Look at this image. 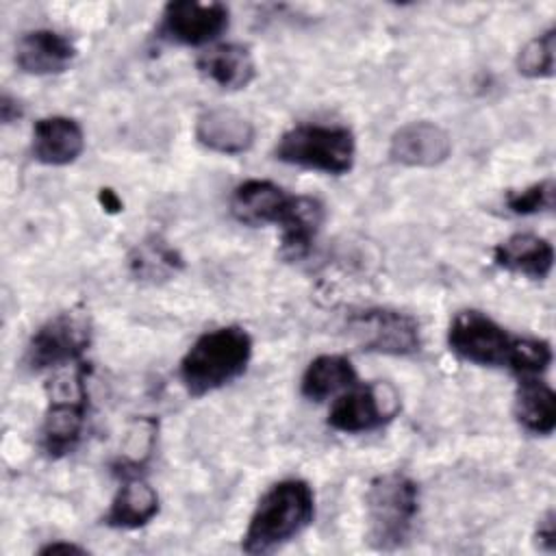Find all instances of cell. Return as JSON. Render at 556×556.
<instances>
[{"label": "cell", "mask_w": 556, "mask_h": 556, "mask_svg": "<svg viewBox=\"0 0 556 556\" xmlns=\"http://www.w3.org/2000/svg\"><path fill=\"white\" fill-rule=\"evenodd\" d=\"M315 517V493L306 480L285 478L258 500L241 539L245 554H269L302 534Z\"/></svg>", "instance_id": "6da1fadb"}, {"label": "cell", "mask_w": 556, "mask_h": 556, "mask_svg": "<svg viewBox=\"0 0 556 556\" xmlns=\"http://www.w3.org/2000/svg\"><path fill=\"white\" fill-rule=\"evenodd\" d=\"M252 337L241 326H222L200 334L180 361V380L200 397L237 380L250 365Z\"/></svg>", "instance_id": "7a4b0ae2"}, {"label": "cell", "mask_w": 556, "mask_h": 556, "mask_svg": "<svg viewBox=\"0 0 556 556\" xmlns=\"http://www.w3.org/2000/svg\"><path fill=\"white\" fill-rule=\"evenodd\" d=\"M419 510V489L408 476L393 471L371 480L367 489L369 543L389 552L406 543Z\"/></svg>", "instance_id": "3957f363"}, {"label": "cell", "mask_w": 556, "mask_h": 556, "mask_svg": "<svg viewBox=\"0 0 556 556\" xmlns=\"http://www.w3.org/2000/svg\"><path fill=\"white\" fill-rule=\"evenodd\" d=\"M274 156L287 165L341 176L354 167L356 139L345 126L298 124L280 135Z\"/></svg>", "instance_id": "277c9868"}, {"label": "cell", "mask_w": 556, "mask_h": 556, "mask_svg": "<svg viewBox=\"0 0 556 556\" xmlns=\"http://www.w3.org/2000/svg\"><path fill=\"white\" fill-rule=\"evenodd\" d=\"M87 367L76 365L67 380H56L39 430V445L50 458H61L80 443L87 421Z\"/></svg>", "instance_id": "5b68a950"}, {"label": "cell", "mask_w": 556, "mask_h": 556, "mask_svg": "<svg viewBox=\"0 0 556 556\" xmlns=\"http://www.w3.org/2000/svg\"><path fill=\"white\" fill-rule=\"evenodd\" d=\"M515 341V334L476 308L456 313L447 328L450 352L480 367H508Z\"/></svg>", "instance_id": "8992f818"}, {"label": "cell", "mask_w": 556, "mask_h": 556, "mask_svg": "<svg viewBox=\"0 0 556 556\" xmlns=\"http://www.w3.org/2000/svg\"><path fill=\"white\" fill-rule=\"evenodd\" d=\"M91 343L89 319L80 313H56L43 321L26 343L24 365L30 371H43L80 363V356Z\"/></svg>", "instance_id": "52a82bcc"}, {"label": "cell", "mask_w": 556, "mask_h": 556, "mask_svg": "<svg viewBox=\"0 0 556 556\" xmlns=\"http://www.w3.org/2000/svg\"><path fill=\"white\" fill-rule=\"evenodd\" d=\"M348 334L365 350L389 356H408L421 348L419 321L395 308H365L348 317Z\"/></svg>", "instance_id": "ba28073f"}, {"label": "cell", "mask_w": 556, "mask_h": 556, "mask_svg": "<svg viewBox=\"0 0 556 556\" xmlns=\"http://www.w3.org/2000/svg\"><path fill=\"white\" fill-rule=\"evenodd\" d=\"M400 410V397L384 382L352 384L337 395L328 410V426L337 432L361 434L391 421Z\"/></svg>", "instance_id": "9c48e42d"}, {"label": "cell", "mask_w": 556, "mask_h": 556, "mask_svg": "<svg viewBox=\"0 0 556 556\" xmlns=\"http://www.w3.org/2000/svg\"><path fill=\"white\" fill-rule=\"evenodd\" d=\"M230 24V11L222 2L172 0L163 7L159 37L178 46L213 43Z\"/></svg>", "instance_id": "30bf717a"}, {"label": "cell", "mask_w": 556, "mask_h": 556, "mask_svg": "<svg viewBox=\"0 0 556 556\" xmlns=\"http://www.w3.org/2000/svg\"><path fill=\"white\" fill-rule=\"evenodd\" d=\"M452 152L450 135L434 122L419 119L397 128L389 143V156L406 167L441 165Z\"/></svg>", "instance_id": "8fae6325"}, {"label": "cell", "mask_w": 556, "mask_h": 556, "mask_svg": "<svg viewBox=\"0 0 556 556\" xmlns=\"http://www.w3.org/2000/svg\"><path fill=\"white\" fill-rule=\"evenodd\" d=\"M76 59V48L59 30L37 28L28 30L17 39L15 46V65L24 74L50 76L65 72Z\"/></svg>", "instance_id": "7c38bea8"}, {"label": "cell", "mask_w": 556, "mask_h": 556, "mask_svg": "<svg viewBox=\"0 0 556 556\" xmlns=\"http://www.w3.org/2000/svg\"><path fill=\"white\" fill-rule=\"evenodd\" d=\"M254 137V124L228 106L206 109L195 119L198 143L217 154H243L252 148Z\"/></svg>", "instance_id": "4fadbf2b"}, {"label": "cell", "mask_w": 556, "mask_h": 556, "mask_svg": "<svg viewBox=\"0 0 556 556\" xmlns=\"http://www.w3.org/2000/svg\"><path fill=\"white\" fill-rule=\"evenodd\" d=\"M33 159L43 165H70L85 150V132L80 124L65 115H48L33 126Z\"/></svg>", "instance_id": "5bb4252c"}, {"label": "cell", "mask_w": 556, "mask_h": 556, "mask_svg": "<svg viewBox=\"0 0 556 556\" xmlns=\"http://www.w3.org/2000/svg\"><path fill=\"white\" fill-rule=\"evenodd\" d=\"M293 193H287L271 180L250 178L235 187L230 195V213L245 226H265L282 219Z\"/></svg>", "instance_id": "9a60e30c"}, {"label": "cell", "mask_w": 556, "mask_h": 556, "mask_svg": "<svg viewBox=\"0 0 556 556\" xmlns=\"http://www.w3.org/2000/svg\"><path fill=\"white\" fill-rule=\"evenodd\" d=\"M195 70L202 78L226 91L245 89L256 76L252 52L241 43L208 46L195 59Z\"/></svg>", "instance_id": "2e32d148"}, {"label": "cell", "mask_w": 556, "mask_h": 556, "mask_svg": "<svg viewBox=\"0 0 556 556\" xmlns=\"http://www.w3.org/2000/svg\"><path fill=\"white\" fill-rule=\"evenodd\" d=\"M493 261L510 274L545 280L554 267V248L539 235L517 232L493 248Z\"/></svg>", "instance_id": "e0dca14e"}, {"label": "cell", "mask_w": 556, "mask_h": 556, "mask_svg": "<svg viewBox=\"0 0 556 556\" xmlns=\"http://www.w3.org/2000/svg\"><path fill=\"white\" fill-rule=\"evenodd\" d=\"M326 219L324 204L313 195H293L280 226V250L287 258H302L308 254L321 224Z\"/></svg>", "instance_id": "ac0fdd59"}, {"label": "cell", "mask_w": 556, "mask_h": 556, "mask_svg": "<svg viewBox=\"0 0 556 556\" xmlns=\"http://www.w3.org/2000/svg\"><path fill=\"white\" fill-rule=\"evenodd\" d=\"M159 515V493L139 476H126L104 513V523L117 530H137Z\"/></svg>", "instance_id": "d6986e66"}, {"label": "cell", "mask_w": 556, "mask_h": 556, "mask_svg": "<svg viewBox=\"0 0 556 556\" xmlns=\"http://www.w3.org/2000/svg\"><path fill=\"white\" fill-rule=\"evenodd\" d=\"M515 419L530 434H552L556 428L554 389L541 378H521L515 393Z\"/></svg>", "instance_id": "ffe728a7"}, {"label": "cell", "mask_w": 556, "mask_h": 556, "mask_svg": "<svg viewBox=\"0 0 556 556\" xmlns=\"http://www.w3.org/2000/svg\"><path fill=\"white\" fill-rule=\"evenodd\" d=\"M356 369L343 354H321L308 363L302 374L300 391L311 402H324L339 391L356 384Z\"/></svg>", "instance_id": "44dd1931"}, {"label": "cell", "mask_w": 556, "mask_h": 556, "mask_svg": "<svg viewBox=\"0 0 556 556\" xmlns=\"http://www.w3.org/2000/svg\"><path fill=\"white\" fill-rule=\"evenodd\" d=\"M130 267L139 278L156 280L182 267V258L165 241L152 237L143 241L130 256Z\"/></svg>", "instance_id": "7402d4cb"}, {"label": "cell", "mask_w": 556, "mask_h": 556, "mask_svg": "<svg viewBox=\"0 0 556 556\" xmlns=\"http://www.w3.org/2000/svg\"><path fill=\"white\" fill-rule=\"evenodd\" d=\"M554 48L556 28L549 26L545 33L530 39L517 54V72L528 78H549L554 74Z\"/></svg>", "instance_id": "603a6c76"}, {"label": "cell", "mask_w": 556, "mask_h": 556, "mask_svg": "<svg viewBox=\"0 0 556 556\" xmlns=\"http://www.w3.org/2000/svg\"><path fill=\"white\" fill-rule=\"evenodd\" d=\"M552 363V348L547 341L536 337H517L508 367L519 380L541 378Z\"/></svg>", "instance_id": "cb8c5ba5"}, {"label": "cell", "mask_w": 556, "mask_h": 556, "mask_svg": "<svg viewBox=\"0 0 556 556\" xmlns=\"http://www.w3.org/2000/svg\"><path fill=\"white\" fill-rule=\"evenodd\" d=\"M556 185L552 178L532 182L523 189H510L506 193V208L515 215H534L554 208Z\"/></svg>", "instance_id": "d4e9b609"}, {"label": "cell", "mask_w": 556, "mask_h": 556, "mask_svg": "<svg viewBox=\"0 0 556 556\" xmlns=\"http://www.w3.org/2000/svg\"><path fill=\"white\" fill-rule=\"evenodd\" d=\"M534 541L543 552H554L556 549V515L554 510H547L534 530Z\"/></svg>", "instance_id": "484cf974"}, {"label": "cell", "mask_w": 556, "mask_h": 556, "mask_svg": "<svg viewBox=\"0 0 556 556\" xmlns=\"http://www.w3.org/2000/svg\"><path fill=\"white\" fill-rule=\"evenodd\" d=\"M22 115V106L17 102V98L9 96L7 91L2 93V100H0V117L4 124H11L13 119H17Z\"/></svg>", "instance_id": "4316f807"}, {"label": "cell", "mask_w": 556, "mask_h": 556, "mask_svg": "<svg viewBox=\"0 0 556 556\" xmlns=\"http://www.w3.org/2000/svg\"><path fill=\"white\" fill-rule=\"evenodd\" d=\"M59 552H63V554H87L85 547H80L76 543H65V541H52V543H48L39 549V554H59Z\"/></svg>", "instance_id": "83f0119b"}, {"label": "cell", "mask_w": 556, "mask_h": 556, "mask_svg": "<svg viewBox=\"0 0 556 556\" xmlns=\"http://www.w3.org/2000/svg\"><path fill=\"white\" fill-rule=\"evenodd\" d=\"M100 204L109 211V213H119L122 211V200L117 198V193L113 189H100L98 193Z\"/></svg>", "instance_id": "f1b7e54d"}]
</instances>
